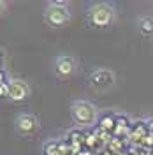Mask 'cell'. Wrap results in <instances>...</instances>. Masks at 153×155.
Instances as JSON below:
<instances>
[{"mask_svg":"<svg viewBox=\"0 0 153 155\" xmlns=\"http://www.w3.org/2000/svg\"><path fill=\"white\" fill-rule=\"evenodd\" d=\"M2 60H4V53H2V49H0V65H2Z\"/></svg>","mask_w":153,"mask_h":155,"instance_id":"cell-18","label":"cell"},{"mask_svg":"<svg viewBox=\"0 0 153 155\" xmlns=\"http://www.w3.org/2000/svg\"><path fill=\"white\" fill-rule=\"evenodd\" d=\"M30 97V87L23 79H9V99L12 102H21Z\"/></svg>","mask_w":153,"mask_h":155,"instance_id":"cell-6","label":"cell"},{"mask_svg":"<svg viewBox=\"0 0 153 155\" xmlns=\"http://www.w3.org/2000/svg\"><path fill=\"white\" fill-rule=\"evenodd\" d=\"M76 71V60L69 55H60L55 58V72L58 78H69Z\"/></svg>","mask_w":153,"mask_h":155,"instance_id":"cell-7","label":"cell"},{"mask_svg":"<svg viewBox=\"0 0 153 155\" xmlns=\"http://www.w3.org/2000/svg\"><path fill=\"white\" fill-rule=\"evenodd\" d=\"M118 155H129V153H125V152H122V153H118Z\"/></svg>","mask_w":153,"mask_h":155,"instance_id":"cell-20","label":"cell"},{"mask_svg":"<svg viewBox=\"0 0 153 155\" xmlns=\"http://www.w3.org/2000/svg\"><path fill=\"white\" fill-rule=\"evenodd\" d=\"M14 127L21 136H32L39 130V120L30 113H21L16 116Z\"/></svg>","mask_w":153,"mask_h":155,"instance_id":"cell-5","label":"cell"},{"mask_svg":"<svg viewBox=\"0 0 153 155\" xmlns=\"http://www.w3.org/2000/svg\"><path fill=\"white\" fill-rule=\"evenodd\" d=\"M70 116L79 129L81 127H93L99 122V111L88 101H74L70 104Z\"/></svg>","mask_w":153,"mask_h":155,"instance_id":"cell-1","label":"cell"},{"mask_svg":"<svg viewBox=\"0 0 153 155\" xmlns=\"http://www.w3.org/2000/svg\"><path fill=\"white\" fill-rule=\"evenodd\" d=\"M139 30H141V34L144 35H151L153 34V16H143V18H139Z\"/></svg>","mask_w":153,"mask_h":155,"instance_id":"cell-11","label":"cell"},{"mask_svg":"<svg viewBox=\"0 0 153 155\" xmlns=\"http://www.w3.org/2000/svg\"><path fill=\"white\" fill-rule=\"evenodd\" d=\"M2 9H4V2H0V14H2Z\"/></svg>","mask_w":153,"mask_h":155,"instance_id":"cell-19","label":"cell"},{"mask_svg":"<svg viewBox=\"0 0 153 155\" xmlns=\"http://www.w3.org/2000/svg\"><path fill=\"white\" fill-rule=\"evenodd\" d=\"M141 145H143V146H153V134L146 136L143 141H141Z\"/></svg>","mask_w":153,"mask_h":155,"instance_id":"cell-15","label":"cell"},{"mask_svg":"<svg viewBox=\"0 0 153 155\" xmlns=\"http://www.w3.org/2000/svg\"><path fill=\"white\" fill-rule=\"evenodd\" d=\"M88 19L97 28H106L115 21V7L111 4H106V2L95 4L88 11Z\"/></svg>","mask_w":153,"mask_h":155,"instance_id":"cell-3","label":"cell"},{"mask_svg":"<svg viewBox=\"0 0 153 155\" xmlns=\"http://www.w3.org/2000/svg\"><path fill=\"white\" fill-rule=\"evenodd\" d=\"M0 97H9V83L0 85Z\"/></svg>","mask_w":153,"mask_h":155,"instance_id":"cell-14","label":"cell"},{"mask_svg":"<svg viewBox=\"0 0 153 155\" xmlns=\"http://www.w3.org/2000/svg\"><path fill=\"white\" fill-rule=\"evenodd\" d=\"M97 125H99V130L100 132H115V127H116V116L115 115H104L99 118V122H97Z\"/></svg>","mask_w":153,"mask_h":155,"instance_id":"cell-9","label":"cell"},{"mask_svg":"<svg viewBox=\"0 0 153 155\" xmlns=\"http://www.w3.org/2000/svg\"><path fill=\"white\" fill-rule=\"evenodd\" d=\"M146 125H148V132H150V134H153V116L146 120Z\"/></svg>","mask_w":153,"mask_h":155,"instance_id":"cell-17","label":"cell"},{"mask_svg":"<svg viewBox=\"0 0 153 155\" xmlns=\"http://www.w3.org/2000/svg\"><path fill=\"white\" fill-rule=\"evenodd\" d=\"M115 116H116L115 134H116V136L130 134V129H132V122L129 120V116H127V115H115Z\"/></svg>","mask_w":153,"mask_h":155,"instance_id":"cell-8","label":"cell"},{"mask_svg":"<svg viewBox=\"0 0 153 155\" xmlns=\"http://www.w3.org/2000/svg\"><path fill=\"white\" fill-rule=\"evenodd\" d=\"M115 81H116L115 72L111 69H104V67L92 71L90 76H88L90 87L95 88V90H107V88H111L115 85Z\"/></svg>","mask_w":153,"mask_h":155,"instance_id":"cell-4","label":"cell"},{"mask_svg":"<svg viewBox=\"0 0 153 155\" xmlns=\"http://www.w3.org/2000/svg\"><path fill=\"white\" fill-rule=\"evenodd\" d=\"M86 141H85V145L88 146V148H92V146L95 145V141H97V132H92V134H88L85 137Z\"/></svg>","mask_w":153,"mask_h":155,"instance_id":"cell-13","label":"cell"},{"mask_svg":"<svg viewBox=\"0 0 153 155\" xmlns=\"http://www.w3.org/2000/svg\"><path fill=\"white\" fill-rule=\"evenodd\" d=\"M148 134H150V132H148V125H146V122H135V124H132L130 137H132L134 141H139V143H141Z\"/></svg>","mask_w":153,"mask_h":155,"instance_id":"cell-10","label":"cell"},{"mask_svg":"<svg viewBox=\"0 0 153 155\" xmlns=\"http://www.w3.org/2000/svg\"><path fill=\"white\" fill-rule=\"evenodd\" d=\"M4 83H9V81H7V74H5V71L0 69V85H4Z\"/></svg>","mask_w":153,"mask_h":155,"instance_id":"cell-16","label":"cell"},{"mask_svg":"<svg viewBox=\"0 0 153 155\" xmlns=\"http://www.w3.org/2000/svg\"><path fill=\"white\" fill-rule=\"evenodd\" d=\"M44 19L49 27H63L70 21V11L67 2H49L44 11Z\"/></svg>","mask_w":153,"mask_h":155,"instance_id":"cell-2","label":"cell"},{"mask_svg":"<svg viewBox=\"0 0 153 155\" xmlns=\"http://www.w3.org/2000/svg\"><path fill=\"white\" fill-rule=\"evenodd\" d=\"M44 155H60L58 152V141H49L44 145Z\"/></svg>","mask_w":153,"mask_h":155,"instance_id":"cell-12","label":"cell"}]
</instances>
